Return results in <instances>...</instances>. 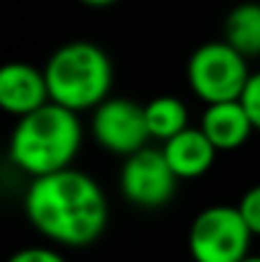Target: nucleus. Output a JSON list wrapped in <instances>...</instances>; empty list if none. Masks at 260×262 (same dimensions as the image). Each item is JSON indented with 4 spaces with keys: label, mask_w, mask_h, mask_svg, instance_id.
<instances>
[{
    "label": "nucleus",
    "mask_w": 260,
    "mask_h": 262,
    "mask_svg": "<svg viewBox=\"0 0 260 262\" xmlns=\"http://www.w3.org/2000/svg\"><path fill=\"white\" fill-rule=\"evenodd\" d=\"M31 227L59 247H87L97 242L110 219L102 186L79 168L33 178L23 196Z\"/></svg>",
    "instance_id": "1"
},
{
    "label": "nucleus",
    "mask_w": 260,
    "mask_h": 262,
    "mask_svg": "<svg viewBox=\"0 0 260 262\" xmlns=\"http://www.w3.org/2000/svg\"><path fill=\"white\" fill-rule=\"evenodd\" d=\"M82 5H89V8H110V5H115L117 0H79Z\"/></svg>",
    "instance_id": "16"
},
{
    "label": "nucleus",
    "mask_w": 260,
    "mask_h": 262,
    "mask_svg": "<svg viewBox=\"0 0 260 262\" xmlns=\"http://www.w3.org/2000/svg\"><path fill=\"white\" fill-rule=\"evenodd\" d=\"M253 72L243 54H237L230 43L207 41L196 46L186 61V82L196 99L207 104L237 102L248 87Z\"/></svg>",
    "instance_id": "4"
},
{
    "label": "nucleus",
    "mask_w": 260,
    "mask_h": 262,
    "mask_svg": "<svg viewBox=\"0 0 260 262\" xmlns=\"http://www.w3.org/2000/svg\"><path fill=\"white\" fill-rule=\"evenodd\" d=\"M243 262H260V255H250V257H245Z\"/></svg>",
    "instance_id": "17"
},
{
    "label": "nucleus",
    "mask_w": 260,
    "mask_h": 262,
    "mask_svg": "<svg viewBox=\"0 0 260 262\" xmlns=\"http://www.w3.org/2000/svg\"><path fill=\"white\" fill-rule=\"evenodd\" d=\"M222 41L230 43L248 61L260 56V0L232 5L222 23Z\"/></svg>",
    "instance_id": "11"
},
{
    "label": "nucleus",
    "mask_w": 260,
    "mask_h": 262,
    "mask_svg": "<svg viewBox=\"0 0 260 262\" xmlns=\"http://www.w3.org/2000/svg\"><path fill=\"white\" fill-rule=\"evenodd\" d=\"M199 130L209 138V143L217 148V153H230L243 148L250 135L255 133L243 102H219L207 104L199 117Z\"/></svg>",
    "instance_id": "9"
},
{
    "label": "nucleus",
    "mask_w": 260,
    "mask_h": 262,
    "mask_svg": "<svg viewBox=\"0 0 260 262\" xmlns=\"http://www.w3.org/2000/svg\"><path fill=\"white\" fill-rule=\"evenodd\" d=\"M146 112V125L151 133V140H161L169 143L171 138L181 135L189 125V110L184 104V99L173 97V94H161L153 97L143 104Z\"/></svg>",
    "instance_id": "12"
},
{
    "label": "nucleus",
    "mask_w": 260,
    "mask_h": 262,
    "mask_svg": "<svg viewBox=\"0 0 260 262\" xmlns=\"http://www.w3.org/2000/svg\"><path fill=\"white\" fill-rule=\"evenodd\" d=\"M82 140L85 130L79 115L51 102L15 122L8 156L21 173L33 181L72 168Z\"/></svg>",
    "instance_id": "2"
},
{
    "label": "nucleus",
    "mask_w": 260,
    "mask_h": 262,
    "mask_svg": "<svg viewBox=\"0 0 260 262\" xmlns=\"http://www.w3.org/2000/svg\"><path fill=\"white\" fill-rule=\"evenodd\" d=\"M117 186L128 204L138 209H161L171 204L178 178L164 158V150L148 145L123 161Z\"/></svg>",
    "instance_id": "7"
},
{
    "label": "nucleus",
    "mask_w": 260,
    "mask_h": 262,
    "mask_svg": "<svg viewBox=\"0 0 260 262\" xmlns=\"http://www.w3.org/2000/svg\"><path fill=\"white\" fill-rule=\"evenodd\" d=\"M164 158L169 161L171 171L178 181H194L212 171L217 161V148L209 143V138L196 127H186L181 135L171 138L161 145Z\"/></svg>",
    "instance_id": "10"
},
{
    "label": "nucleus",
    "mask_w": 260,
    "mask_h": 262,
    "mask_svg": "<svg viewBox=\"0 0 260 262\" xmlns=\"http://www.w3.org/2000/svg\"><path fill=\"white\" fill-rule=\"evenodd\" d=\"M8 262H67V257L54 250V247H44V245H33V247H23L18 252H13Z\"/></svg>",
    "instance_id": "15"
},
{
    "label": "nucleus",
    "mask_w": 260,
    "mask_h": 262,
    "mask_svg": "<svg viewBox=\"0 0 260 262\" xmlns=\"http://www.w3.org/2000/svg\"><path fill=\"white\" fill-rule=\"evenodd\" d=\"M237 209H240V214H243L245 224L250 227L253 237H260V183L250 186V188L240 196Z\"/></svg>",
    "instance_id": "13"
},
{
    "label": "nucleus",
    "mask_w": 260,
    "mask_h": 262,
    "mask_svg": "<svg viewBox=\"0 0 260 262\" xmlns=\"http://www.w3.org/2000/svg\"><path fill=\"white\" fill-rule=\"evenodd\" d=\"M89 130H92L94 143L102 150L120 156L123 161L130 158L133 153L148 148V140H151L143 104H138L128 97L105 99L92 112Z\"/></svg>",
    "instance_id": "6"
},
{
    "label": "nucleus",
    "mask_w": 260,
    "mask_h": 262,
    "mask_svg": "<svg viewBox=\"0 0 260 262\" xmlns=\"http://www.w3.org/2000/svg\"><path fill=\"white\" fill-rule=\"evenodd\" d=\"M51 102L77 115L94 112L112 89V61L99 43L69 41L62 43L41 67Z\"/></svg>",
    "instance_id": "3"
},
{
    "label": "nucleus",
    "mask_w": 260,
    "mask_h": 262,
    "mask_svg": "<svg viewBox=\"0 0 260 262\" xmlns=\"http://www.w3.org/2000/svg\"><path fill=\"white\" fill-rule=\"evenodd\" d=\"M51 104L44 69L28 61H10L0 69V107L23 120L41 107Z\"/></svg>",
    "instance_id": "8"
},
{
    "label": "nucleus",
    "mask_w": 260,
    "mask_h": 262,
    "mask_svg": "<svg viewBox=\"0 0 260 262\" xmlns=\"http://www.w3.org/2000/svg\"><path fill=\"white\" fill-rule=\"evenodd\" d=\"M186 245L191 262H243L250 257L253 232L237 204H214L194 216Z\"/></svg>",
    "instance_id": "5"
},
{
    "label": "nucleus",
    "mask_w": 260,
    "mask_h": 262,
    "mask_svg": "<svg viewBox=\"0 0 260 262\" xmlns=\"http://www.w3.org/2000/svg\"><path fill=\"white\" fill-rule=\"evenodd\" d=\"M240 102H243V107H245L255 133H260V72H253V77H250L248 87L243 92Z\"/></svg>",
    "instance_id": "14"
}]
</instances>
